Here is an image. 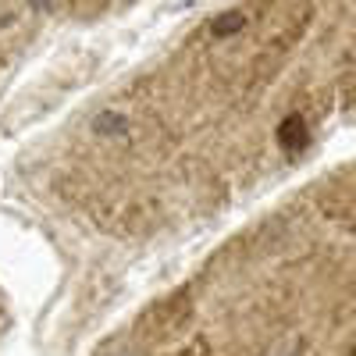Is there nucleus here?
Returning <instances> with one entry per match:
<instances>
[{
  "mask_svg": "<svg viewBox=\"0 0 356 356\" xmlns=\"http://www.w3.org/2000/svg\"><path fill=\"white\" fill-rule=\"evenodd\" d=\"M93 132L100 139H122V136L132 132V122H129V114H122V111H100L93 118Z\"/></svg>",
  "mask_w": 356,
  "mask_h": 356,
  "instance_id": "f257e3e1",
  "label": "nucleus"
},
{
  "mask_svg": "<svg viewBox=\"0 0 356 356\" xmlns=\"http://www.w3.org/2000/svg\"><path fill=\"white\" fill-rule=\"evenodd\" d=\"M111 356H139L136 349H118V353H111Z\"/></svg>",
  "mask_w": 356,
  "mask_h": 356,
  "instance_id": "39448f33",
  "label": "nucleus"
},
{
  "mask_svg": "<svg viewBox=\"0 0 356 356\" xmlns=\"http://www.w3.org/2000/svg\"><path fill=\"white\" fill-rule=\"evenodd\" d=\"M278 143H282V150H300V146L307 143V125H303V118L300 114H289L285 122L278 125Z\"/></svg>",
  "mask_w": 356,
  "mask_h": 356,
  "instance_id": "f03ea898",
  "label": "nucleus"
},
{
  "mask_svg": "<svg viewBox=\"0 0 356 356\" xmlns=\"http://www.w3.org/2000/svg\"><path fill=\"white\" fill-rule=\"evenodd\" d=\"M246 29V15L243 11H225V15H218L214 22H211V33L218 36V40H228V36H235V33H243Z\"/></svg>",
  "mask_w": 356,
  "mask_h": 356,
  "instance_id": "7ed1b4c3",
  "label": "nucleus"
},
{
  "mask_svg": "<svg viewBox=\"0 0 356 356\" xmlns=\"http://www.w3.org/2000/svg\"><path fill=\"white\" fill-rule=\"evenodd\" d=\"M54 0H29V8H36V11H50Z\"/></svg>",
  "mask_w": 356,
  "mask_h": 356,
  "instance_id": "20e7f679",
  "label": "nucleus"
}]
</instances>
